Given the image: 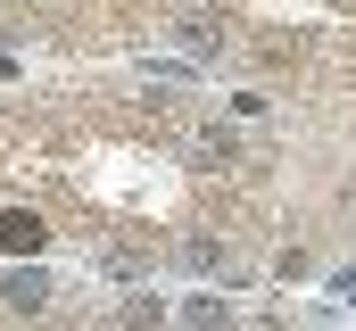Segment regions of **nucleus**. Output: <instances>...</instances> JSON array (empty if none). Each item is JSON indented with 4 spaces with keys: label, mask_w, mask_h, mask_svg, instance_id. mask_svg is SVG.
<instances>
[{
    "label": "nucleus",
    "mask_w": 356,
    "mask_h": 331,
    "mask_svg": "<svg viewBox=\"0 0 356 331\" xmlns=\"http://www.w3.org/2000/svg\"><path fill=\"white\" fill-rule=\"evenodd\" d=\"M42 241H50V224H42L33 207H8V216H0V248H8V257H33Z\"/></svg>",
    "instance_id": "nucleus-1"
},
{
    "label": "nucleus",
    "mask_w": 356,
    "mask_h": 331,
    "mask_svg": "<svg viewBox=\"0 0 356 331\" xmlns=\"http://www.w3.org/2000/svg\"><path fill=\"white\" fill-rule=\"evenodd\" d=\"M348 298H356V273H348Z\"/></svg>",
    "instance_id": "nucleus-3"
},
{
    "label": "nucleus",
    "mask_w": 356,
    "mask_h": 331,
    "mask_svg": "<svg viewBox=\"0 0 356 331\" xmlns=\"http://www.w3.org/2000/svg\"><path fill=\"white\" fill-rule=\"evenodd\" d=\"M0 298H8V315H42V298H50V282H42V273L25 265V273H8V282H0Z\"/></svg>",
    "instance_id": "nucleus-2"
}]
</instances>
